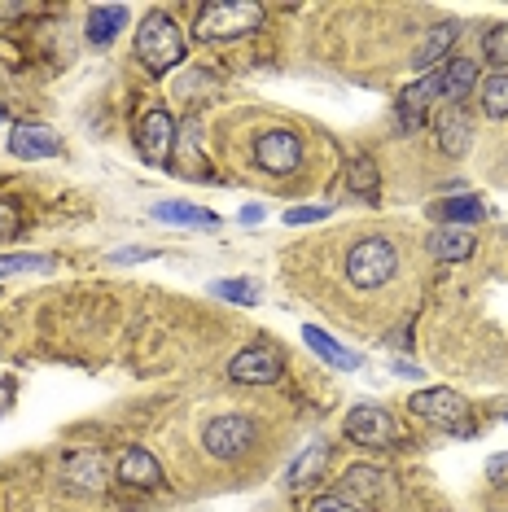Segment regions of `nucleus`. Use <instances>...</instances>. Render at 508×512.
Listing matches in <instances>:
<instances>
[{
    "mask_svg": "<svg viewBox=\"0 0 508 512\" xmlns=\"http://www.w3.org/2000/svg\"><path fill=\"white\" fill-rule=\"evenodd\" d=\"M184 53H189V40H184L180 22L167 9H149L141 18V27H136V57L145 62V71L167 75L171 66L184 62Z\"/></svg>",
    "mask_w": 508,
    "mask_h": 512,
    "instance_id": "1",
    "label": "nucleus"
},
{
    "mask_svg": "<svg viewBox=\"0 0 508 512\" xmlns=\"http://www.w3.org/2000/svg\"><path fill=\"white\" fill-rule=\"evenodd\" d=\"M259 27H263V5H254V0H211L193 22V36L219 44V40H241Z\"/></svg>",
    "mask_w": 508,
    "mask_h": 512,
    "instance_id": "2",
    "label": "nucleus"
},
{
    "mask_svg": "<svg viewBox=\"0 0 508 512\" xmlns=\"http://www.w3.org/2000/svg\"><path fill=\"white\" fill-rule=\"evenodd\" d=\"M399 272V250L386 237H364L346 250V281L355 289H381Z\"/></svg>",
    "mask_w": 508,
    "mask_h": 512,
    "instance_id": "3",
    "label": "nucleus"
},
{
    "mask_svg": "<svg viewBox=\"0 0 508 512\" xmlns=\"http://www.w3.org/2000/svg\"><path fill=\"white\" fill-rule=\"evenodd\" d=\"M408 407L421 416L425 425L443 429V434H452V438L473 434V407L465 403V394H456V390H447V386L417 390V394L408 399Z\"/></svg>",
    "mask_w": 508,
    "mask_h": 512,
    "instance_id": "4",
    "label": "nucleus"
},
{
    "mask_svg": "<svg viewBox=\"0 0 508 512\" xmlns=\"http://www.w3.org/2000/svg\"><path fill=\"white\" fill-rule=\"evenodd\" d=\"M254 438H259V425H254V416L228 412V416H215V421L206 425L202 447L211 451L215 460H237V456H246V451L254 447Z\"/></svg>",
    "mask_w": 508,
    "mask_h": 512,
    "instance_id": "5",
    "label": "nucleus"
},
{
    "mask_svg": "<svg viewBox=\"0 0 508 512\" xmlns=\"http://www.w3.org/2000/svg\"><path fill=\"white\" fill-rule=\"evenodd\" d=\"M254 162H259L268 176H294L303 167V136L290 127H272L254 141Z\"/></svg>",
    "mask_w": 508,
    "mask_h": 512,
    "instance_id": "6",
    "label": "nucleus"
},
{
    "mask_svg": "<svg viewBox=\"0 0 508 512\" xmlns=\"http://www.w3.org/2000/svg\"><path fill=\"white\" fill-rule=\"evenodd\" d=\"M346 438L360 442V447H395L403 438L399 434V421L377 403H355L346 412Z\"/></svg>",
    "mask_w": 508,
    "mask_h": 512,
    "instance_id": "7",
    "label": "nucleus"
},
{
    "mask_svg": "<svg viewBox=\"0 0 508 512\" xmlns=\"http://www.w3.org/2000/svg\"><path fill=\"white\" fill-rule=\"evenodd\" d=\"M281 372H285V355L276 351V346L259 342V346H246V351L233 355L228 381H237V386H272V381H281Z\"/></svg>",
    "mask_w": 508,
    "mask_h": 512,
    "instance_id": "8",
    "label": "nucleus"
},
{
    "mask_svg": "<svg viewBox=\"0 0 508 512\" xmlns=\"http://www.w3.org/2000/svg\"><path fill=\"white\" fill-rule=\"evenodd\" d=\"M434 101H443V75H438V71L421 75L417 84L403 88V92H399V106H395L403 132H417V127L430 119V106H434Z\"/></svg>",
    "mask_w": 508,
    "mask_h": 512,
    "instance_id": "9",
    "label": "nucleus"
},
{
    "mask_svg": "<svg viewBox=\"0 0 508 512\" xmlns=\"http://www.w3.org/2000/svg\"><path fill=\"white\" fill-rule=\"evenodd\" d=\"M136 145H141V158L154 162V167H167L171 162V145H176V123H171L167 110H149L141 127H136Z\"/></svg>",
    "mask_w": 508,
    "mask_h": 512,
    "instance_id": "10",
    "label": "nucleus"
},
{
    "mask_svg": "<svg viewBox=\"0 0 508 512\" xmlns=\"http://www.w3.org/2000/svg\"><path fill=\"white\" fill-rule=\"evenodd\" d=\"M9 154L22 158V162H40V158H57L62 154V141L49 123H18L9 127Z\"/></svg>",
    "mask_w": 508,
    "mask_h": 512,
    "instance_id": "11",
    "label": "nucleus"
},
{
    "mask_svg": "<svg viewBox=\"0 0 508 512\" xmlns=\"http://www.w3.org/2000/svg\"><path fill=\"white\" fill-rule=\"evenodd\" d=\"M114 477H119L123 486H132V491H158V486H163V464L154 460V451L127 447L119 464H114Z\"/></svg>",
    "mask_w": 508,
    "mask_h": 512,
    "instance_id": "12",
    "label": "nucleus"
},
{
    "mask_svg": "<svg viewBox=\"0 0 508 512\" xmlns=\"http://www.w3.org/2000/svg\"><path fill=\"white\" fill-rule=\"evenodd\" d=\"M386 486H390V477L381 473V469H373V464H355V469H346L342 473V486H338V495L342 499H351L355 508H373L381 495H386Z\"/></svg>",
    "mask_w": 508,
    "mask_h": 512,
    "instance_id": "13",
    "label": "nucleus"
},
{
    "mask_svg": "<svg viewBox=\"0 0 508 512\" xmlns=\"http://www.w3.org/2000/svg\"><path fill=\"white\" fill-rule=\"evenodd\" d=\"M434 136H438V149H443L447 158H465L469 145H473V123L465 106H443L434 119Z\"/></svg>",
    "mask_w": 508,
    "mask_h": 512,
    "instance_id": "14",
    "label": "nucleus"
},
{
    "mask_svg": "<svg viewBox=\"0 0 508 512\" xmlns=\"http://www.w3.org/2000/svg\"><path fill=\"white\" fill-rule=\"evenodd\" d=\"M325 469H329V442L316 438V442H307V447L298 451V460L285 469V486H290V491H311V486L325 482Z\"/></svg>",
    "mask_w": 508,
    "mask_h": 512,
    "instance_id": "15",
    "label": "nucleus"
},
{
    "mask_svg": "<svg viewBox=\"0 0 508 512\" xmlns=\"http://www.w3.org/2000/svg\"><path fill=\"white\" fill-rule=\"evenodd\" d=\"M438 75H443V101L447 106H460V101L478 88V66H473L469 57H447V62L438 66Z\"/></svg>",
    "mask_w": 508,
    "mask_h": 512,
    "instance_id": "16",
    "label": "nucleus"
},
{
    "mask_svg": "<svg viewBox=\"0 0 508 512\" xmlns=\"http://www.w3.org/2000/svg\"><path fill=\"white\" fill-rule=\"evenodd\" d=\"M66 477L79 486V491H101V486L110 482V464L97 456V451H75L71 460H66Z\"/></svg>",
    "mask_w": 508,
    "mask_h": 512,
    "instance_id": "17",
    "label": "nucleus"
},
{
    "mask_svg": "<svg viewBox=\"0 0 508 512\" xmlns=\"http://www.w3.org/2000/svg\"><path fill=\"white\" fill-rule=\"evenodd\" d=\"M473 232L469 228H438V232H430V254L438 263H465L469 254H473Z\"/></svg>",
    "mask_w": 508,
    "mask_h": 512,
    "instance_id": "18",
    "label": "nucleus"
},
{
    "mask_svg": "<svg viewBox=\"0 0 508 512\" xmlns=\"http://www.w3.org/2000/svg\"><path fill=\"white\" fill-rule=\"evenodd\" d=\"M303 342L316 351L325 364H333V368H342V372H351V368H360V355L355 351H346V346L338 342L333 333H325V329H316V324H307L303 329Z\"/></svg>",
    "mask_w": 508,
    "mask_h": 512,
    "instance_id": "19",
    "label": "nucleus"
},
{
    "mask_svg": "<svg viewBox=\"0 0 508 512\" xmlns=\"http://www.w3.org/2000/svg\"><path fill=\"white\" fill-rule=\"evenodd\" d=\"M154 219H163V224H180V228H219V215L206 211V206H193V202H158L149 206Z\"/></svg>",
    "mask_w": 508,
    "mask_h": 512,
    "instance_id": "20",
    "label": "nucleus"
},
{
    "mask_svg": "<svg viewBox=\"0 0 508 512\" xmlns=\"http://www.w3.org/2000/svg\"><path fill=\"white\" fill-rule=\"evenodd\" d=\"M456 36H460L456 22H438L430 36L417 44V53H412V66H417V71H430V66H438V62L447 57V49L456 44Z\"/></svg>",
    "mask_w": 508,
    "mask_h": 512,
    "instance_id": "21",
    "label": "nucleus"
},
{
    "mask_svg": "<svg viewBox=\"0 0 508 512\" xmlns=\"http://www.w3.org/2000/svg\"><path fill=\"white\" fill-rule=\"evenodd\" d=\"M430 215L443 228H465V224H478V219L487 215V206H482L478 197H447V202H434L430 206Z\"/></svg>",
    "mask_w": 508,
    "mask_h": 512,
    "instance_id": "22",
    "label": "nucleus"
},
{
    "mask_svg": "<svg viewBox=\"0 0 508 512\" xmlns=\"http://www.w3.org/2000/svg\"><path fill=\"white\" fill-rule=\"evenodd\" d=\"M123 22H127V5H92L84 31L92 44H110L123 31Z\"/></svg>",
    "mask_w": 508,
    "mask_h": 512,
    "instance_id": "23",
    "label": "nucleus"
},
{
    "mask_svg": "<svg viewBox=\"0 0 508 512\" xmlns=\"http://www.w3.org/2000/svg\"><path fill=\"white\" fill-rule=\"evenodd\" d=\"M53 267L57 263L49 259V254H0V276H27V272L49 276Z\"/></svg>",
    "mask_w": 508,
    "mask_h": 512,
    "instance_id": "24",
    "label": "nucleus"
},
{
    "mask_svg": "<svg viewBox=\"0 0 508 512\" xmlns=\"http://www.w3.org/2000/svg\"><path fill=\"white\" fill-rule=\"evenodd\" d=\"M482 53L495 66V75H508V22H495L487 36H482Z\"/></svg>",
    "mask_w": 508,
    "mask_h": 512,
    "instance_id": "25",
    "label": "nucleus"
},
{
    "mask_svg": "<svg viewBox=\"0 0 508 512\" xmlns=\"http://www.w3.org/2000/svg\"><path fill=\"white\" fill-rule=\"evenodd\" d=\"M482 110H487L491 119H508V75L482 79Z\"/></svg>",
    "mask_w": 508,
    "mask_h": 512,
    "instance_id": "26",
    "label": "nucleus"
},
{
    "mask_svg": "<svg viewBox=\"0 0 508 512\" xmlns=\"http://www.w3.org/2000/svg\"><path fill=\"white\" fill-rule=\"evenodd\" d=\"M351 189L364 197V202H377V167L373 158H355L351 162Z\"/></svg>",
    "mask_w": 508,
    "mask_h": 512,
    "instance_id": "27",
    "label": "nucleus"
},
{
    "mask_svg": "<svg viewBox=\"0 0 508 512\" xmlns=\"http://www.w3.org/2000/svg\"><path fill=\"white\" fill-rule=\"evenodd\" d=\"M211 294L224 298V302H241V307H254V302H259V285H254V281H215Z\"/></svg>",
    "mask_w": 508,
    "mask_h": 512,
    "instance_id": "28",
    "label": "nucleus"
},
{
    "mask_svg": "<svg viewBox=\"0 0 508 512\" xmlns=\"http://www.w3.org/2000/svg\"><path fill=\"white\" fill-rule=\"evenodd\" d=\"M290 228H303V224H320V219H329V206H290V211L281 215Z\"/></svg>",
    "mask_w": 508,
    "mask_h": 512,
    "instance_id": "29",
    "label": "nucleus"
},
{
    "mask_svg": "<svg viewBox=\"0 0 508 512\" xmlns=\"http://www.w3.org/2000/svg\"><path fill=\"white\" fill-rule=\"evenodd\" d=\"M18 228H22L18 202H14V197H0V241H9V237H14Z\"/></svg>",
    "mask_w": 508,
    "mask_h": 512,
    "instance_id": "30",
    "label": "nucleus"
},
{
    "mask_svg": "<svg viewBox=\"0 0 508 512\" xmlns=\"http://www.w3.org/2000/svg\"><path fill=\"white\" fill-rule=\"evenodd\" d=\"M311 512H364V508H355L351 499H342L338 491H333V495H320L316 504H311Z\"/></svg>",
    "mask_w": 508,
    "mask_h": 512,
    "instance_id": "31",
    "label": "nucleus"
},
{
    "mask_svg": "<svg viewBox=\"0 0 508 512\" xmlns=\"http://www.w3.org/2000/svg\"><path fill=\"white\" fill-rule=\"evenodd\" d=\"M487 477L495 486H508V451H495V456L487 460Z\"/></svg>",
    "mask_w": 508,
    "mask_h": 512,
    "instance_id": "32",
    "label": "nucleus"
},
{
    "mask_svg": "<svg viewBox=\"0 0 508 512\" xmlns=\"http://www.w3.org/2000/svg\"><path fill=\"white\" fill-rule=\"evenodd\" d=\"M141 259H154V250L136 246V250H119V254H114V263H141Z\"/></svg>",
    "mask_w": 508,
    "mask_h": 512,
    "instance_id": "33",
    "label": "nucleus"
},
{
    "mask_svg": "<svg viewBox=\"0 0 508 512\" xmlns=\"http://www.w3.org/2000/svg\"><path fill=\"white\" fill-rule=\"evenodd\" d=\"M259 219H263V206H259V202L241 206V224H259Z\"/></svg>",
    "mask_w": 508,
    "mask_h": 512,
    "instance_id": "34",
    "label": "nucleus"
},
{
    "mask_svg": "<svg viewBox=\"0 0 508 512\" xmlns=\"http://www.w3.org/2000/svg\"><path fill=\"white\" fill-rule=\"evenodd\" d=\"M390 368H395L399 377H421V368H417V364H408V359H390Z\"/></svg>",
    "mask_w": 508,
    "mask_h": 512,
    "instance_id": "35",
    "label": "nucleus"
},
{
    "mask_svg": "<svg viewBox=\"0 0 508 512\" xmlns=\"http://www.w3.org/2000/svg\"><path fill=\"white\" fill-rule=\"evenodd\" d=\"M31 14V5H0V18H22Z\"/></svg>",
    "mask_w": 508,
    "mask_h": 512,
    "instance_id": "36",
    "label": "nucleus"
}]
</instances>
